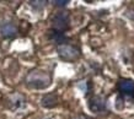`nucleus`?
I'll return each instance as SVG.
<instances>
[{"label":"nucleus","instance_id":"1a4fd4ad","mask_svg":"<svg viewBox=\"0 0 134 119\" xmlns=\"http://www.w3.org/2000/svg\"><path fill=\"white\" fill-rule=\"evenodd\" d=\"M53 4L55 5V6H65L66 4H69V0H55V1H53Z\"/></svg>","mask_w":134,"mask_h":119},{"label":"nucleus","instance_id":"20e7f679","mask_svg":"<svg viewBox=\"0 0 134 119\" xmlns=\"http://www.w3.org/2000/svg\"><path fill=\"white\" fill-rule=\"evenodd\" d=\"M89 108L93 113H102L106 111V101L101 96H95L89 101Z\"/></svg>","mask_w":134,"mask_h":119},{"label":"nucleus","instance_id":"6e6552de","mask_svg":"<svg viewBox=\"0 0 134 119\" xmlns=\"http://www.w3.org/2000/svg\"><path fill=\"white\" fill-rule=\"evenodd\" d=\"M30 4H31L32 8L37 9V10H41V9H43L46 6V1H31Z\"/></svg>","mask_w":134,"mask_h":119},{"label":"nucleus","instance_id":"f257e3e1","mask_svg":"<svg viewBox=\"0 0 134 119\" xmlns=\"http://www.w3.org/2000/svg\"><path fill=\"white\" fill-rule=\"evenodd\" d=\"M25 82L27 87L35 88V90H44L51 86L52 84V76L41 69H33L25 78Z\"/></svg>","mask_w":134,"mask_h":119},{"label":"nucleus","instance_id":"39448f33","mask_svg":"<svg viewBox=\"0 0 134 119\" xmlns=\"http://www.w3.org/2000/svg\"><path fill=\"white\" fill-rule=\"evenodd\" d=\"M0 33L5 38H12L17 34V27L12 22H5L0 27Z\"/></svg>","mask_w":134,"mask_h":119},{"label":"nucleus","instance_id":"7ed1b4c3","mask_svg":"<svg viewBox=\"0 0 134 119\" xmlns=\"http://www.w3.org/2000/svg\"><path fill=\"white\" fill-rule=\"evenodd\" d=\"M69 23H70L69 14L65 13V11L57 13L52 17V28L54 29V32L63 33L64 31L69 28Z\"/></svg>","mask_w":134,"mask_h":119},{"label":"nucleus","instance_id":"9d476101","mask_svg":"<svg viewBox=\"0 0 134 119\" xmlns=\"http://www.w3.org/2000/svg\"><path fill=\"white\" fill-rule=\"evenodd\" d=\"M75 119H91V118H89V117H86V115H77Z\"/></svg>","mask_w":134,"mask_h":119},{"label":"nucleus","instance_id":"0eeeda50","mask_svg":"<svg viewBox=\"0 0 134 119\" xmlns=\"http://www.w3.org/2000/svg\"><path fill=\"white\" fill-rule=\"evenodd\" d=\"M41 104L46 108H53L58 104V96L55 93L44 94L41 99Z\"/></svg>","mask_w":134,"mask_h":119},{"label":"nucleus","instance_id":"423d86ee","mask_svg":"<svg viewBox=\"0 0 134 119\" xmlns=\"http://www.w3.org/2000/svg\"><path fill=\"white\" fill-rule=\"evenodd\" d=\"M118 90L124 94H134V81L129 79H122L118 81Z\"/></svg>","mask_w":134,"mask_h":119},{"label":"nucleus","instance_id":"f03ea898","mask_svg":"<svg viewBox=\"0 0 134 119\" xmlns=\"http://www.w3.org/2000/svg\"><path fill=\"white\" fill-rule=\"evenodd\" d=\"M57 52L59 58L65 62H75L80 58V50L76 47H74L71 44H66V43L58 44Z\"/></svg>","mask_w":134,"mask_h":119}]
</instances>
